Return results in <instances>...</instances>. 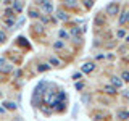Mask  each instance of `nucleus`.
Returning <instances> with one entry per match:
<instances>
[{
    "instance_id": "1",
    "label": "nucleus",
    "mask_w": 129,
    "mask_h": 121,
    "mask_svg": "<svg viewBox=\"0 0 129 121\" xmlns=\"http://www.w3.org/2000/svg\"><path fill=\"white\" fill-rule=\"evenodd\" d=\"M71 37L76 40V42H81L82 40V37H81V29L79 27H73L71 29Z\"/></svg>"
},
{
    "instance_id": "2",
    "label": "nucleus",
    "mask_w": 129,
    "mask_h": 121,
    "mask_svg": "<svg viewBox=\"0 0 129 121\" xmlns=\"http://www.w3.org/2000/svg\"><path fill=\"white\" fill-rule=\"evenodd\" d=\"M118 11H119V7H118V3H111V5H108L107 7V13L108 15H116V13H118Z\"/></svg>"
},
{
    "instance_id": "3",
    "label": "nucleus",
    "mask_w": 129,
    "mask_h": 121,
    "mask_svg": "<svg viewBox=\"0 0 129 121\" xmlns=\"http://www.w3.org/2000/svg\"><path fill=\"white\" fill-rule=\"evenodd\" d=\"M94 70H95V65L92 63V62L82 65V73H90V71H94Z\"/></svg>"
},
{
    "instance_id": "4",
    "label": "nucleus",
    "mask_w": 129,
    "mask_h": 121,
    "mask_svg": "<svg viewBox=\"0 0 129 121\" xmlns=\"http://www.w3.org/2000/svg\"><path fill=\"white\" fill-rule=\"evenodd\" d=\"M111 84H113V87H121L123 86V81H121L119 78H116V76H111Z\"/></svg>"
},
{
    "instance_id": "5",
    "label": "nucleus",
    "mask_w": 129,
    "mask_h": 121,
    "mask_svg": "<svg viewBox=\"0 0 129 121\" xmlns=\"http://www.w3.org/2000/svg\"><path fill=\"white\" fill-rule=\"evenodd\" d=\"M118 118H119V119H123V121H126V119L129 118V111H127V110L119 111V113H118Z\"/></svg>"
},
{
    "instance_id": "6",
    "label": "nucleus",
    "mask_w": 129,
    "mask_h": 121,
    "mask_svg": "<svg viewBox=\"0 0 129 121\" xmlns=\"http://www.w3.org/2000/svg\"><path fill=\"white\" fill-rule=\"evenodd\" d=\"M107 94H110V95H113V94H116V89L113 87V86H105V89H103Z\"/></svg>"
},
{
    "instance_id": "7",
    "label": "nucleus",
    "mask_w": 129,
    "mask_h": 121,
    "mask_svg": "<svg viewBox=\"0 0 129 121\" xmlns=\"http://www.w3.org/2000/svg\"><path fill=\"white\" fill-rule=\"evenodd\" d=\"M13 8H15V11L21 13V10H23V3H21V2H13Z\"/></svg>"
},
{
    "instance_id": "8",
    "label": "nucleus",
    "mask_w": 129,
    "mask_h": 121,
    "mask_svg": "<svg viewBox=\"0 0 129 121\" xmlns=\"http://www.w3.org/2000/svg\"><path fill=\"white\" fill-rule=\"evenodd\" d=\"M39 3H40V5H42V7H44V10H45V11H47V13H50V11H52V10H53V7H52V5H50V3H44V2H39Z\"/></svg>"
},
{
    "instance_id": "9",
    "label": "nucleus",
    "mask_w": 129,
    "mask_h": 121,
    "mask_svg": "<svg viewBox=\"0 0 129 121\" xmlns=\"http://www.w3.org/2000/svg\"><path fill=\"white\" fill-rule=\"evenodd\" d=\"M3 107L8 108V110H16V105L13 102H3Z\"/></svg>"
},
{
    "instance_id": "10",
    "label": "nucleus",
    "mask_w": 129,
    "mask_h": 121,
    "mask_svg": "<svg viewBox=\"0 0 129 121\" xmlns=\"http://www.w3.org/2000/svg\"><path fill=\"white\" fill-rule=\"evenodd\" d=\"M56 16H58V19H61V21H66V19H68V15L64 13V11H58Z\"/></svg>"
},
{
    "instance_id": "11",
    "label": "nucleus",
    "mask_w": 129,
    "mask_h": 121,
    "mask_svg": "<svg viewBox=\"0 0 129 121\" xmlns=\"http://www.w3.org/2000/svg\"><path fill=\"white\" fill-rule=\"evenodd\" d=\"M48 70H50V66H48V65H45V63L39 65V71H40V73H44V71H48Z\"/></svg>"
},
{
    "instance_id": "12",
    "label": "nucleus",
    "mask_w": 129,
    "mask_h": 121,
    "mask_svg": "<svg viewBox=\"0 0 129 121\" xmlns=\"http://www.w3.org/2000/svg\"><path fill=\"white\" fill-rule=\"evenodd\" d=\"M126 21H127V13H126V11H124V13L119 16V24H124Z\"/></svg>"
},
{
    "instance_id": "13",
    "label": "nucleus",
    "mask_w": 129,
    "mask_h": 121,
    "mask_svg": "<svg viewBox=\"0 0 129 121\" xmlns=\"http://www.w3.org/2000/svg\"><path fill=\"white\" fill-rule=\"evenodd\" d=\"M121 79H124V81H126V82H129V71H127V70L121 73Z\"/></svg>"
},
{
    "instance_id": "14",
    "label": "nucleus",
    "mask_w": 129,
    "mask_h": 121,
    "mask_svg": "<svg viewBox=\"0 0 129 121\" xmlns=\"http://www.w3.org/2000/svg\"><path fill=\"white\" fill-rule=\"evenodd\" d=\"M10 71H11L10 65H3V66H2V73H10Z\"/></svg>"
},
{
    "instance_id": "15",
    "label": "nucleus",
    "mask_w": 129,
    "mask_h": 121,
    "mask_svg": "<svg viewBox=\"0 0 129 121\" xmlns=\"http://www.w3.org/2000/svg\"><path fill=\"white\" fill-rule=\"evenodd\" d=\"M5 15H7V18H11V16H13V10H11V8H7Z\"/></svg>"
},
{
    "instance_id": "16",
    "label": "nucleus",
    "mask_w": 129,
    "mask_h": 121,
    "mask_svg": "<svg viewBox=\"0 0 129 121\" xmlns=\"http://www.w3.org/2000/svg\"><path fill=\"white\" fill-rule=\"evenodd\" d=\"M29 16H31V18H37L39 13H37L36 10H29Z\"/></svg>"
},
{
    "instance_id": "17",
    "label": "nucleus",
    "mask_w": 129,
    "mask_h": 121,
    "mask_svg": "<svg viewBox=\"0 0 129 121\" xmlns=\"http://www.w3.org/2000/svg\"><path fill=\"white\" fill-rule=\"evenodd\" d=\"M5 23H7V26H13V24H15L13 18H7V19H5Z\"/></svg>"
},
{
    "instance_id": "18",
    "label": "nucleus",
    "mask_w": 129,
    "mask_h": 121,
    "mask_svg": "<svg viewBox=\"0 0 129 121\" xmlns=\"http://www.w3.org/2000/svg\"><path fill=\"white\" fill-rule=\"evenodd\" d=\"M36 31H37V32H44V26H42V24H36Z\"/></svg>"
},
{
    "instance_id": "19",
    "label": "nucleus",
    "mask_w": 129,
    "mask_h": 121,
    "mask_svg": "<svg viewBox=\"0 0 129 121\" xmlns=\"http://www.w3.org/2000/svg\"><path fill=\"white\" fill-rule=\"evenodd\" d=\"M58 36H60L61 39H66V37H68V34H66L64 31H60V32H58Z\"/></svg>"
},
{
    "instance_id": "20",
    "label": "nucleus",
    "mask_w": 129,
    "mask_h": 121,
    "mask_svg": "<svg viewBox=\"0 0 129 121\" xmlns=\"http://www.w3.org/2000/svg\"><path fill=\"white\" fill-rule=\"evenodd\" d=\"M5 32H3V31H0V42H5Z\"/></svg>"
},
{
    "instance_id": "21",
    "label": "nucleus",
    "mask_w": 129,
    "mask_h": 121,
    "mask_svg": "<svg viewBox=\"0 0 129 121\" xmlns=\"http://www.w3.org/2000/svg\"><path fill=\"white\" fill-rule=\"evenodd\" d=\"M50 63H52V65H55V66H58V65H60V62H58L56 58H50Z\"/></svg>"
},
{
    "instance_id": "22",
    "label": "nucleus",
    "mask_w": 129,
    "mask_h": 121,
    "mask_svg": "<svg viewBox=\"0 0 129 121\" xmlns=\"http://www.w3.org/2000/svg\"><path fill=\"white\" fill-rule=\"evenodd\" d=\"M124 36H126V31L119 29V31H118V37H124Z\"/></svg>"
},
{
    "instance_id": "23",
    "label": "nucleus",
    "mask_w": 129,
    "mask_h": 121,
    "mask_svg": "<svg viewBox=\"0 0 129 121\" xmlns=\"http://www.w3.org/2000/svg\"><path fill=\"white\" fill-rule=\"evenodd\" d=\"M63 47V42H55V48H61Z\"/></svg>"
},
{
    "instance_id": "24",
    "label": "nucleus",
    "mask_w": 129,
    "mask_h": 121,
    "mask_svg": "<svg viewBox=\"0 0 129 121\" xmlns=\"http://www.w3.org/2000/svg\"><path fill=\"white\" fill-rule=\"evenodd\" d=\"M82 87H84V84H82V82H78V84H76V89H79V90H81Z\"/></svg>"
},
{
    "instance_id": "25",
    "label": "nucleus",
    "mask_w": 129,
    "mask_h": 121,
    "mask_svg": "<svg viewBox=\"0 0 129 121\" xmlns=\"http://www.w3.org/2000/svg\"><path fill=\"white\" fill-rule=\"evenodd\" d=\"M66 7H76V2H66Z\"/></svg>"
},
{
    "instance_id": "26",
    "label": "nucleus",
    "mask_w": 129,
    "mask_h": 121,
    "mask_svg": "<svg viewBox=\"0 0 129 121\" xmlns=\"http://www.w3.org/2000/svg\"><path fill=\"white\" fill-rule=\"evenodd\" d=\"M84 7H86V8H90L92 7V2H84Z\"/></svg>"
},
{
    "instance_id": "27",
    "label": "nucleus",
    "mask_w": 129,
    "mask_h": 121,
    "mask_svg": "<svg viewBox=\"0 0 129 121\" xmlns=\"http://www.w3.org/2000/svg\"><path fill=\"white\" fill-rule=\"evenodd\" d=\"M73 78H74V79H79V78H81V73H76V74H73Z\"/></svg>"
},
{
    "instance_id": "28",
    "label": "nucleus",
    "mask_w": 129,
    "mask_h": 121,
    "mask_svg": "<svg viewBox=\"0 0 129 121\" xmlns=\"http://www.w3.org/2000/svg\"><path fill=\"white\" fill-rule=\"evenodd\" d=\"M82 102H89V95H82Z\"/></svg>"
},
{
    "instance_id": "29",
    "label": "nucleus",
    "mask_w": 129,
    "mask_h": 121,
    "mask_svg": "<svg viewBox=\"0 0 129 121\" xmlns=\"http://www.w3.org/2000/svg\"><path fill=\"white\" fill-rule=\"evenodd\" d=\"M2 111H3V108H0V113H2Z\"/></svg>"
},
{
    "instance_id": "30",
    "label": "nucleus",
    "mask_w": 129,
    "mask_h": 121,
    "mask_svg": "<svg viewBox=\"0 0 129 121\" xmlns=\"http://www.w3.org/2000/svg\"><path fill=\"white\" fill-rule=\"evenodd\" d=\"M127 21H129V13H127Z\"/></svg>"
}]
</instances>
